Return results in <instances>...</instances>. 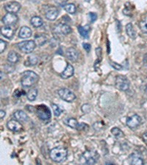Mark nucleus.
Listing matches in <instances>:
<instances>
[{
  "mask_svg": "<svg viewBox=\"0 0 147 165\" xmlns=\"http://www.w3.org/2000/svg\"><path fill=\"white\" fill-rule=\"evenodd\" d=\"M88 17H89L90 21H91V23L94 22L97 19V13H89Z\"/></svg>",
  "mask_w": 147,
  "mask_h": 165,
  "instance_id": "nucleus-33",
  "label": "nucleus"
},
{
  "mask_svg": "<svg viewBox=\"0 0 147 165\" xmlns=\"http://www.w3.org/2000/svg\"><path fill=\"white\" fill-rule=\"evenodd\" d=\"M6 47H7V43L5 40H0V53H3Z\"/></svg>",
  "mask_w": 147,
  "mask_h": 165,
  "instance_id": "nucleus-32",
  "label": "nucleus"
},
{
  "mask_svg": "<svg viewBox=\"0 0 147 165\" xmlns=\"http://www.w3.org/2000/svg\"><path fill=\"white\" fill-rule=\"evenodd\" d=\"M143 140H144L145 143L147 144V132L146 133H144V135H143Z\"/></svg>",
  "mask_w": 147,
  "mask_h": 165,
  "instance_id": "nucleus-38",
  "label": "nucleus"
},
{
  "mask_svg": "<svg viewBox=\"0 0 147 165\" xmlns=\"http://www.w3.org/2000/svg\"><path fill=\"white\" fill-rule=\"evenodd\" d=\"M110 64H111V66L113 67V68H115L116 70L119 71V70H121V69H122V66H121V65L118 64V63L114 62H110Z\"/></svg>",
  "mask_w": 147,
  "mask_h": 165,
  "instance_id": "nucleus-35",
  "label": "nucleus"
},
{
  "mask_svg": "<svg viewBox=\"0 0 147 165\" xmlns=\"http://www.w3.org/2000/svg\"><path fill=\"white\" fill-rule=\"evenodd\" d=\"M67 155H68V151L64 147L62 146H58L53 148L50 153L51 159L53 162L58 163L64 162L67 157Z\"/></svg>",
  "mask_w": 147,
  "mask_h": 165,
  "instance_id": "nucleus-2",
  "label": "nucleus"
},
{
  "mask_svg": "<svg viewBox=\"0 0 147 165\" xmlns=\"http://www.w3.org/2000/svg\"><path fill=\"white\" fill-rule=\"evenodd\" d=\"M7 127L9 130H11L13 132H19L22 129V125L19 121L17 120H11L7 122Z\"/></svg>",
  "mask_w": 147,
  "mask_h": 165,
  "instance_id": "nucleus-11",
  "label": "nucleus"
},
{
  "mask_svg": "<svg viewBox=\"0 0 147 165\" xmlns=\"http://www.w3.org/2000/svg\"><path fill=\"white\" fill-rule=\"evenodd\" d=\"M58 93L60 99L66 102H73L76 99V95L74 93L68 88H61L59 89Z\"/></svg>",
  "mask_w": 147,
  "mask_h": 165,
  "instance_id": "nucleus-6",
  "label": "nucleus"
},
{
  "mask_svg": "<svg viewBox=\"0 0 147 165\" xmlns=\"http://www.w3.org/2000/svg\"><path fill=\"white\" fill-rule=\"evenodd\" d=\"M64 123L71 128H77L79 125V123L77 120L73 117L66 118V120H64Z\"/></svg>",
  "mask_w": 147,
  "mask_h": 165,
  "instance_id": "nucleus-23",
  "label": "nucleus"
},
{
  "mask_svg": "<svg viewBox=\"0 0 147 165\" xmlns=\"http://www.w3.org/2000/svg\"><path fill=\"white\" fill-rule=\"evenodd\" d=\"M146 86H147V85H146ZM145 91H146V93H147V88H146V89H145Z\"/></svg>",
  "mask_w": 147,
  "mask_h": 165,
  "instance_id": "nucleus-41",
  "label": "nucleus"
},
{
  "mask_svg": "<svg viewBox=\"0 0 147 165\" xmlns=\"http://www.w3.org/2000/svg\"><path fill=\"white\" fill-rule=\"evenodd\" d=\"M144 160L140 157H138V156H134V157H132L131 161V164L135 165H142L144 164Z\"/></svg>",
  "mask_w": 147,
  "mask_h": 165,
  "instance_id": "nucleus-31",
  "label": "nucleus"
},
{
  "mask_svg": "<svg viewBox=\"0 0 147 165\" xmlns=\"http://www.w3.org/2000/svg\"><path fill=\"white\" fill-rule=\"evenodd\" d=\"M38 62V58L37 57L36 55L32 54L30 55L29 57L27 58V62H26L25 66H36Z\"/></svg>",
  "mask_w": 147,
  "mask_h": 165,
  "instance_id": "nucleus-26",
  "label": "nucleus"
},
{
  "mask_svg": "<svg viewBox=\"0 0 147 165\" xmlns=\"http://www.w3.org/2000/svg\"><path fill=\"white\" fill-rule=\"evenodd\" d=\"M38 117L43 121H48L51 119V112L46 105H38L35 108Z\"/></svg>",
  "mask_w": 147,
  "mask_h": 165,
  "instance_id": "nucleus-3",
  "label": "nucleus"
},
{
  "mask_svg": "<svg viewBox=\"0 0 147 165\" xmlns=\"http://www.w3.org/2000/svg\"><path fill=\"white\" fill-rule=\"evenodd\" d=\"M74 73V67L71 64H67L66 68L61 73L60 76L63 79H66L72 76Z\"/></svg>",
  "mask_w": 147,
  "mask_h": 165,
  "instance_id": "nucleus-16",
  "label": "nucleus"
},
{
  "mask_svg": "<svg viewBox=\"0 0 147 165\" xmlns=\"http://www.w3.org/2000/svg\"><path fill=\"white\" fill-rule=\"evenodd\" d=\"M66 56L69 60L75 62L79 59V52L75 48L70 47L66 50Z\"/></svg>",
  "mask_w": 147,
  "mask_h": 165,
  "instance_id": "nucleus-14",
  "label": "nucleus"
},
{
  "mask_svg": "<svg viewBox=\"0 0 147 165\" xmlns=\"http://www.w3.org/2000/svg\"><path fill=\"white\" fill-rule=\"evenodd\" d=\"M31 35L32 30L28 26H22L21 29H20L19 33H18L19 38H22V39H26V38H30Z\"/></svg>",
  "mask_w": 147,
  "mask_h": 165,
  "instance_id": "nucleus-17",
  "label": "nucleus"
},
{
  "mask_svg": "<svg viewBox=\"0 0 147 165\" xmlns=\"http://www.w3.org/2000/svg\"><path fill=\"white\" fill-rule=\"evenodd\" d=\"M30 23H31V24L34 26V27L38 28L43 26L44 21H43L42 18L39 17V16H34V17H32L31 18Z\"/></svg>",
  "mask_w": 147,
  "mask_h": 165,
  "instance_id": "nucleus-22",
  "label": "nucleus"
},
{
  "mask_svg": "<svg viewBox=\"0 0 147 165\" xmlns=\"http://www.w3.org/2000/svg\"><path fill=\"white\" fill-rule=\"evenodd\" d=\"M17 46L19 50L24 54H30L33 52L36 44L34 40H25V41L18 43Z\"/></svg>",
  "mask_w": 147,
  "mask_h": 165,
  "instance_id": "nucleus-4",
  "label": "nucleus"
},
{
  "mask_svg": "<svg viewBox=\"0 0 147 165\" xmlns=\"http://www.w3.org/2000/svg\"><path fill=\"white\" fill-rule=\"evenodd\" d=\"M144 62H145V64L147 65V54H146V56H145V58H144Z\"/></svg>",
  "mask_w": 147,
  "mask_h": 165,
  "instance_id": "nucleus-39",
  "label": "nucleus"
},
{
  "mask_svg": "<svg viewBox=\"0 0 147 165\" xmlns=\"http://www.w3.org/2000/svg\"><path fill=\"white\" fill-rule=\"evenodd\" d=\"M19 60V56H18V54L15 52H11L7 55V60L9 61L11 63H16Z\"/></svg>",
  "mask_w": 147,
  "mask_h": 165,
  "instance_id": "nucleus-25",
  "label": "nucleus"
},
{
  "mask_svg": "<svg viewBox=\"0 0 147 165\" xmlns=\"http://www.w3.org/2000/svg\"><path fill=\"white\" fill-rule=\"evenodd\" d=\"M99 154L94 150H87L83 154V158L87 164H94L99 159Z\"/></svg>",
  "mask_w": 147,
  "mask_h": 165,
  "instance_id": "nucleus-7",
  "label": "nucleus"
},
{
  "mask_svg": "<svg viewBox=\"0 0 147 165\" xmlns=\"http://www.w3.org/2000/svg\"><path fill=\"white\" fill-rule=\"evenodd\" d=\"M13 117L16 120H17L19 122H26L28 121L29 117L24 112L21 110H17L13 113Z\"/></svg>",
  "mask_w": 147,
  "mask_h": 165,
  "instance_id": "nucleus-18",
  "label": "nucleus"
},
{
  "mask_svg": "<svg viewBox=\"0 0 147 165\" xmlns=\"http://www.w3.org/2000/svg\"><path fill=\"white\" fill-rule=\"evenodd\" d=\"M2 71H1V80H2Z\"/></svg>",
  "mask_w": 147,
  "mask_h": 165,
  "instance_id": "nucleus-40",
  "label": "nucleus"
},
{
  "mask_svg": "<svg viewBox=\"0 0 147 165\" xmlns=\"http://www.w3.org/2000/svg\"><path fill=\"white\" fill-rule=\"evenodd\" d=\"M52 108L53 112H54L55 115L56 116V117H59V116L60 115V114L62 113V110H61L60 107H59V106H58L57 104L52 103Z\"/></svg>",
  "mask_w": 147,
  "mask_h": 165,
  "instance_id": "nucleus-30",
  "label": "nucleus"
},
{
  "mask_svg": "<svg viewBox=\"0 0 147 165\" xmlns=\"http://www.w3.org/2000/svg\"><path fill=\"white\" fill-rule=\"evenodd\" d=\"M21 4L18 2H11L7 3L5 5V9L8 13H16L19 11V10L21 9Z\"/></svg>",
  "mask_w": 147,
  "mask_h": 165,
  "instance_id": "nucleus-12",
  "label": "nucleus"
},
{
  "mask_svg": "<svg viewBox=\"0 0 147 165\" xmlns=\"http://www.w3.org/2000/svg\"><path fill=\"white\" fill-rule=\"evenodd\" d=\"M37 95H38V89L36 88L30 89L26 93V97L30 101H33L36 100Z\"/></svg>",
  "mask_w": 147,
  "mask_h": 165,
  "instance_id": "nucleus-24",
  "label": "nucleus"
},
{
  "mask_svg": "<svg viewBox=\"0 0 147 165\" xmlns=\"http://www.w3.org/2000/svg\"><path fill=\"white\" fill-rule=\"evenodd\" d=\"M55 32L58 34L67 35V34H70L72 32V30H71V26L68 25V24H60L55 27Z\"/></svg>",
  "mask_w": 147,
  "mask_h": 165,
  "instance_id": "nucleus-13",
  "label": "nucleus"
},
{
  "mask_svg": "<svg viewBox=\"0 0 147 165\" xmlns=\"http://www.w3.org/2000/svg\"><path fill=\"white\" fill-rule=\"evenodd\" d=\"M1 34L7 39H11L15 34V30L11 26L5 25L1 28Z\"/></svg>",
  "mask_w": 147,
  "mask_h": 165,
  "instance_id": "nucleus-15",
  "label": "nucleus"
},
{
  "mask_svg": "<svg viewBox=\"0 0 147 165\" xmlns=\"http://www.w3.org/2000/svg\"><path fill=\"white\" fill-rule=\"evenodd\" d=\"M34 41L36 43V46H41L46 44V41H47V37L44 34H37V35L35 37Z\"/></svg>",
  "mask_w": 147,
  "mask_h": 165,
  "instance_id": "nucleus-19",
  "label": "nucleus"
},
{
  "mask_svg": "<svg viewBox=\"0 0 147 165\" xmlns=\"http://www.w3.org/2000/svg\"><path fill=\"white\" fill-rule=\"evenodd\" d=\"M83 47H84V48L85 50L87 51L88 52H90V50H91V45H90L89 44H83Z\"/></svg>",
  "mask_w": 147,
  "mask_h": 165,
  "instance_id": "nucleus-36",
  "label": "nucleus"
},
{
  "mask_svg": "<svg viewBox=\"0 0 147 165\" xmlns=\"http://www.w3.org/2000/svg\"><path fill=\"white\" fill-rule=\"evenodd\" d=\"M69 0H55V3H56L57 5L62 6V7H64V6L66 5L67 2Z\"/></svg>",
  "mask_w": 147,
  "mask_h": 165,
  "instance_id": "nucleus-34",
  "label": "nucleus"
},
{
  "mask_svg": "<svg viewBox=\"0 0 147 165\" xmlns=\"http://www.w3.org/2000/svg\"><path fill=\"white\" fill-rule=\"evenodd\" d=\"M63 8H64L65 11H66V12H68V13H70V14L75 13H76V11H77L76 6H75L72 3L66 4V5H65L64 7H63Z\"/></svg>",
  "mask_w": 147,
  "mask_h": 165,
  "instance_id": "nucleus-27",
  "label": "nucleus"
},
{
  "mask_svg": "<svg viewBox=\"0 0 147 165\" xmlns=\"http://www.w3.org/2000/svg\"><path fill=\"white\" fill-rule=\"evenodd\" d=\"M5 112L2 109L1 111H0V117H1V120H2L3 118L5 117Z\"/></svg>",
  "mask_w": 147,
  "mask_h": 165,
  "instance_id": "nucleus-37",
  "label": "nucleus"
},
{
  "mask_svg": "<svg viewBox=\"0 0 147 165\" xmlns=\"http://www.w3.org/2000/svg\"><path fill=\"white\" fill-rule=\"evenodd\" d=\"M59 15V11L58 8L51 6L46 10V13H45V17L49 21H55Z\"/></svg>",
  "mask_w": 147,
  "mask_h": 165,
  "instance_id": "nucleus-10",
  "label": "nucleus"
},
{
  "mask_svg": "<svg viewBox=\"0 0 147 165\" xmlns=\"http://www.w3.org/2000/svg\"><path fill=\"white\" fill-rule=\"evenodd\" d=\"M39 80V76L32 71H26L21 73V84L24 87H30Z\"/></svg>",
  "mask_w": 147,
  "mask_h": 165,
  "instance_id": "nucleus-1",
  "label": "nucleus"
},
{
  "mask_svg": "<svg viewBox=\"0 0 147 165\" xmlns=\"http://www.w3.org/2000/svg\"><path fill=\"white\" fill-rule=\"evenodd\" d=\"M111 133L113 134L114 136H116V137H123L124 136V133L122 132V131L121 129H119V128H117V127H114L111 129Z\"/></svg>",
  "mask_w": 147,
  "mask_h": 165,
  "instance_id": "nucleus-28",
  "label": "nucleus"
},
{
  "mask_svg": "<svg viewBox=\"0 0 147 165\" xmlns=\"http://www.w3.org/2000/svg\"><path fill=\"white\" fill-rule=\"evenodd\" d=\"M126 32L127 35L132 39H135L136 38V32L134 29V26L131 23H129L126 26Z\"/></svg>",
  "mask_w": 147,
  "mask_h": 165,
  "instance_id": "nucleus-21",
  "label": "nucleus"
},
{
  "mask_svg": "<svg viewBox=\"0 0 147 165\" xmlns=\"http://www.w3.org/2000/svg\"><path fill=\"white\" fill-rule=\"evenodd\" d=\"M85 1H86V2H90V1H91V0H85Z\"/></svg>",
  "mask_w": 147,
  "mask_h": 165,
  "instance_id": "nucleus-42",
  "label": "nucleus"
},
{
  "mask_svg": "<svg viewBox=\"0 0 147 165\" xmlns=\"http://www.w3.org/2000/svg\"><path fill=\"white\" fill-rule=\"evenodd\" d=\"M116 87L121 91L127 90L130 87V83L129 79L123 75H118L116 76L115 81Z\"/></svg>",
  "mask_w": 147,
  "mask_h": 165,
  "instance_id": "nucleus-5",
  "label": "nucleus"
},
{
  "mask_svg": "<svg viewBox=\"0 0 147 165\" xmlns=\"http://www.w3.org/2000/svg\"><path fill=\"white\" fill-rule=\"evenodd\" d=\"M140 123H141V118L138 115H134L131 116V117H129L126 118V126H127L129 128H131V129L136 128L140 125Z\"/></svg>",
  "mask_w": 147,
  "mask_h": 165,
  "instance_id": "nucleus-8",
  "label": "nucleus"
},
{
  "mask_svg": "<svg viewBox=\"0 0 147 165\" xmlns=\"http://www.w3.org/2000/svg\"><path fill=\"white\" fill-rule=\"evenodd\" d=\"M78 31L80 34V35L83 37V38H89V33L91 31V28L88 25H86L85 26H78Z\"/></svg>",
  "mask_w": 147,
  "mask_h": 165,
  "instance_id": "nucleus-20",
  "label": "nucleus"
},
{
  "mask_svg": "<svg viewBox=\"0 0 147 165\" xmlns=\"http://www.w3.org/2000/svg\"><path fill=\"white\" fill-rule=\"evenodd\" d=\"M139 27L144 33H147V17H146L140 22Z\"/></svg>",
  "mask_w": 147,
  "mask_h": 165,
  "instance_id": "nucleus-29",
  "label": "nucleus"
},
{
  "mask_svg": "<svg viewBox=\"0 0 147 165\" xmlns=\"http://www.w3.org/2000/svg\"><path fill=\"white\" fill-rule=\"evenodd\" d=\"M18 21V16L16 15V13H7L6 15L3 16L2 22L5 25L11 26L13 24H16Z\"/></svg>",
  "mask_w": 147,
  "mask_h": 165,
  "instance_id": "nucleus-9",
  "label": "nucleus"
}]
</instances>
